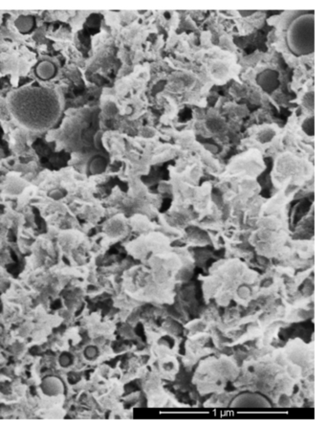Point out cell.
<instances>
[{
    "instance_id": "obj_1",
    "label": "cell",
    "mask_w": 326,
    "mask_h": 426,
    "mask_svg": "<svg viewBox=\"0 0 326 426\" xmlns=\"http://www.w3.org/2000/svg\"><path fill=\"white\" fill-rule=\"evenodd\" d=\"M9 107L19 124L32 130H45L60 115V101L54 90L45 87H23L14 91Z\"/></svg>"
},
{
    "instance_id": "obj_2",
    "label": "cell",
    "mask_w": 326,
    "mask_h": 426,
    "mask_svg": "<svg viewBox=\"0 0 326 426\" xmlns=\"http://www.w3.org/2000/svg\"><path fill=\"white\" fill-rule=\"evenodd\" d=\"M314 26L313 14H302L291 23L287 34V42L290 50L295 55H308L313 53L315 45Z\"/></svg>"
},
{
    "instance_id": "obj_3",
    "label": "cell",
    "mask_w": 326,
    "mask_h": 426,
    "mask_svg": "<svg viewBox=\"0 0 326 426\" xmlns=\"http://www.w3.org/2000/svg\"><path fill=\"white\" fill-rule=\"evenodd\" d=\"M231 408H272V402L265 394L254 391H244L231 399Z\"/></svg>"
},
{
    "instance_id": "obj_4",
    "label": "cell",
    "mask_w": 326,
    "mask_h": 426,
    "mask_svg": "<svg viewBox=\"0 0 326 426\" xmlns=\"http://www.w3.org/2000/svg\"><path fill=\"white\" fill-rule=\"evenodd\" d=\"M36 75L43 81L53 79L56 74V67L54 62L50 61H41L36 66Z\"/></svg>"
},
{
    "instance_id": "obj_5",
    "label": "cell",
    "mask_w": 326,
    "mask_h": 426,
    "mask_svg": "<svg viewBox=\"0 0 326 426\" xmlns=\"http://www.w3.org/2000/svg\"><path fill=\"white\" fill-rule=\"evenodd\" d=\"M35 24L36 20L33 15H19L14 22L15 27L21 34L31 33L35 28Z\"/></svg>"
},
{
    "instance_id": "obj_6",
    "label": "cell",
    "mask_w": 326,
    "mask_h": 426,
    "mask_svg": "<svg viewBox=\"0 0 326 426\" xmlns=\"http://www.w3.org/2000/svg\"><path fill=\"white\" fill-rule=\"evenodd\" d=\"M106 167H107L106 159L101 156H98L91 160L90 164L88 166V169L92 175H98L103 173L106 170Z\"/></svg>"
},
{
    "instance_id": "obj_7",
    "label": "cell",
    "mask_w": 326,
    "mask_h": 426,
    "mask_svg": "<svg viewBox=\"0 0 326 426\" xmlns=\"http://www.w3.org/2000/svg\"><path fill=\"white\" fill-rule=\"evenodd\" d=\"M60 388L61 385L58 383L56 379H48L45 381V384L43 385V390L45 391V393H48L50 395H56L57 393H60Z\"/></svg>"
},
{
    "instance_id": "obj_8",
    "label": "cell",
    "mask_w": 326,
    "mask_h": 426,
    "mask_svg": "<svg viewBox=\"0 0 326 426\" xmlns=\"http://www.w3.org/2000/svg\"><path fill=\"white\" fill-rule=\"evenodd\" d=\"M98 355V351L95 347H87L84 351V356L88 359H93Z\"/></svg>"
},
{
    "instance_id": "obj_9",
    "label": "cell",
    "mask_w": 326,
    "mask_h": 426,
    "mask_svg": "<svg viewBox=\"0 0 326 426\" xmlns=\"http://www.w3.org/2000/svg\"><path fill=\"white\" fill-rule=\"evenodd\" d=\"M274 72H272V71H270V75H265V78L269 81V80H271V81H276V76L275 77H273V74ZM263 88H264V90H266V91H268L269 89L270 90H273V86H272L271 83H269V82H267V83L263 86Z\"/></svg>"
},
{
    "instance_id": "obj_10",
    "label": "cell",
    "mask_w": 326,
    "mask_h": 426,
    "mask_svg": "<svg viewBox=\"0 0 326 426\" xmlns=\"http://www.w3.org/2000/svg\"><path fill=\"white\" fill-rule=\"evenodd\" d=\"M59 362H60L61 366H64V367H66V366H68L69 364L71 363V358H70L69 356H66V355H63V356H61V357H60V359H59Z\"/></svg>"
},
{
    "instance_id": "obj_11",
    "label": "cell",
    "mask_w": 326,
    "mask_h": 426,
    "mask_svg": "<svg viewBox=\"0 0 326 426\" xmlns=\"http://www.w3.org/2000/svg\"><path fill=\"white\" fill-rule=\"evenodd\" d=\"M3 332V328L0 326V334Z\"/></svg>"
}]
</instances>
